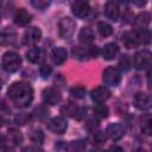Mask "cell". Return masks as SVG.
Masks as SVG:
<instances>
[{
	"instance_id": "obj_1",
	"label": "cell",
	"mask_w": 152,
	"mask_h": 152,
	"mask_svg": "<svg viewBox=\"0 0 152 152\" xmlns=\"http://www.w3.org/2000/svg\"><path fill=\"white\" fill-rule=\"evenodd\" d=\"M7 95L14 103V106L19 108H25L30 106L33 100V89L28 83L19 81L10 86Z\"/></svg>"
},
{
	"instance_id": "obj_2",
	"label": "cell",
	"mask_w": 152,
	"mask_h": 152,
	"mask_svg": "<svg viewBox=\"0 0 152 152\" xmlns=\"http://www.w3.org/2000/svg\"><path fill=\"white\" fill-rule=\"evenodd\" d=\"M21 65V57L14 51H7L2 56V68L7 72H15Z\"/></svg>"
},
{
	"instance_id": "obj_3",
	"label": "cell",
	"mask_w": 152,
	"mask_h": 152,
	"mask_svg": "<svg viewBox=\"0 0 152 152\" xmlns=\"http://www.w3.org/2000/svg\"><path fill=\"white\" fill-rule=\"evenodd\" d=\"M75 28H76V23L70 17H64L58 23V32H59L61 38L63 39L71 38V36L75 32Z\"/></svg>"
},
{
	"instance_id": "obj_4",
	"label": "cell",
	"mask_w": 152,
	"mask_h": 152,
	"mask_svg": "<svg viewBox=\"0 0 152 152\" xmlns=\"http://www.w3.org/2000/svg\"><path fill=\"white\" fill-rule=\"evenodd\" d=\"M102 81L107 86L115 87L121 81V71L116 66H108L102 72Z\"/></svg>"
},
{
	"instance_id": "obj_5",
	"label": "cell",
	"mask_w": 152,
	"mask_h": 152,
	"mask_svg": "<svg viewBox=\"0 0 152 152\" xmlns=\"http://www.w3.org/2000/svg\"><path fill=\"white\" fill-rule=\"evenodd\" d=\"M151 61H152V55L150 51L147 50H141L135 52L134 57H133V64L134 68L138 70H144L147 69L151 65Z\"/></svg>"
},
{
	"instance_id": "obj_6",
	"label": "cell",
	"mask_w": 152,
	"mask_h": 152,
	"mask_svg": "<svg viewBox=\"0 0 152 152\" xmlns=\"http://www.w3.org/2000/svg\"><path fill=\"white\" fill-rule=\"evenodd\" d=\"M42 97H43L44 103L50 104V106H55V104L59 103L61 100H62L61 91L57 88H53V87L45 88L42 93Z\"/></svg>"
},
{
	"instance_id": "obj_7",
	"label": "cell",
	"mask_w": 152,
	"mask_h": 152,
	"mask_svg": "<svg viewBox=\"0 0 152 152\" xmlns=\"http://www.w3.org/2000/svg\"><path fill=\"white\" fill-rule=\"evenodd\" d=\"M48 128L56 134H63L68 128L66 119L63 116H55L48 122Z\"/></svg>"
},
{
	"instance_id": "obj_8",
	"label": "cell",
	"mask_w": 152,
	"mask_h": 152,
	"mask_svg": "<svg viewBox=\"0 0 152 152\" xmlns=\"http://www.w3.org/2000/svg\"><path fill=\"white\" fill-rule=\"evenodd\" d=\"M40 38H42V31L38 27L32 26L25 31V33L23 36V43L27 46L34 45L40 40Z\"/></svg>"
},
{
	"instance_id": "obj_9",
	"label": "cell",
	"mask_w": 152,
	"mask_h": 152,
	"mask_svg": "<svg viewBox=\"0 0 152 152\" xmlns=\"http://www.w3.org/2000/svg\"><path fill=\"white\" fill-rule=\"evenodd\" d=\"M133 104L140 110H147L151 107V97L146 93L138 91L133 96Z\"/></svg>"
},
{
	"instance_id": "obj_10",
	"label": "cell",
	"mask_w": 152,
	"mask_h": 152,
	"mask_svg": "<svg viewBox=\"0 0 152 152\" xmlns=\"http://www.w3.org/2000/svg\"><path fill=\"white\" fill-rule=\"evenodd\" d=\"M90 97L96 103H103L104 101H107L110 97V91H109V89L107 87L100 86V87L94 88L90 91Z\"/></svg>"
},
{
	"instance_id": "obj_11",
	"label": "cell",
	"mask_w": 152,
	"mask_h": 152,
	"mask_svg": "<svg viewBox=\"0 0 152 152\" xmlns=\"http://www.w3.org/2000/svg\"><path fill=\"white\" fill-rule=\"evenodd\" d=\"M71 11L76 17L86 19L90 14V6L87 1H75L71 4Z\"/></svg>"
},
{
	"instance_id": "obj_12",
	"label": "cell",
	"mask_w": 152,
	"mask_h": 152,
	"mask_svg": "<svg viewBox=\"0 0 152 152\" xmlns=\"http://www.w3.org/2000/svg\"><path fill=\"white\" fill-rule=\"evenodd\" d=\"M124 134H125L124 127L119 122H112L106 128V135H108V138L112 139L113 141L121 139L124 137Z\"/></svg>"
},
{
	"instance_id": "obj_13",
	"label": "cell",
	"mask_w": 152,
	"mask_h": 152,
	"mask_svg": "<svg viewBox=\"0 0 152 152\" xmlns=\"http://www.w3.org/2000/svg\"><path fill=\"white\" fill-rule=\"evenodd\" d=\"M26 58L28 62L33 63V64H39L43 63L45 59V51L42 48H31L27 52H26Z\"/></svg>"
},
{
	"instance_id": "obj_14",
	"label": "cell",
	"mask_w": 152,
	"mask_h": 152,
	"mask_svg": "<svg viewBox=\"0 0 152 152\" xmlns=\"http://www.w3.org/2000/svg\"><path fill=\"white\" fill-rule=\"evenodd\" d=\"M104 15L110 19L112 21H116L120 17V8L119 5L114 1H108L104 5Z\"/></svg>"
},
{
	"instance_id": "obj_15",
	"label": "cell",
	"mask_w": 152,
	"mask_h": 152,
	"mask_svg": "<svg viewBox=\"0 0 152 152\" xmlns=\"http://www.w3.org/2000/svg\"><path fill=\"white\" fill-rule=\"evenodd\" d=\"M17 42V33L10 28L0 32V45H13Z\"/></svg>"
},
{
	"instance_id": "obj_16",
	"label": "cell",
	"mask_w": 152,
	"mask_h": 152,
	"mask_svg": "<svg viewBox=\"0 0 152 152\" xmlns=\"http://www.w3.org/2000/svg\"><path fill=\"white\" fill-rule=\"evenodd\" d=\"M13 19H14V23L18 25H27L31 21L32 15L25 8H18L14 13Z\"/></svg>"
},
{
	"instance_id": "obj_17",
	"label": "cell",
	"mask_w": 152,
	"mask_h": 152,
	"mask_svg": "<svg viewBox=\"0 0 152 152\" xmlns=\"http://www.w3.org/2000/svg\"><path fill=\"white\" fill-rule=\"evenodd\" d=\"M119 53V46L115 43H108L102 49V56L106 61H112Z\"/></svg>"
},
{
	"instance_id": "obj_18",
	"label": "cell",
	"mask_w": 152,
	"mask_h": 152,
	"mask_svg": "<svg viewBox=\"0 0 152 152\" xmlns=\"http://www.w3.org/2000/svg\"><path fill=\"white\" fill-rule=\"evenodd\" d=\"M66 57H68V53H66V50L62 46H58V48H55L51 52V58H52V62L57 65H61L63 64L65 61H66Z\"/></svg>"
},
{
	"instance_id": "obj_19",
	"label": "cell",
	"mask_w": 152,
	"mask_h": 152,
	"mask_svg": "<svg viewBox=\"0 0 152 152\" xmlns=\"http://www.w3.org/2000/svg\"><path fill=\"white\" fill-rule=\"evenodd\" d=\"M95 39V36H94V32L91 28L89 27H82L80 33H78V40L84 44V45H88V44H91Z\"/></svg>"
},
{
	"instance_id": "obj_20",
	"label": "cell",
	"mask_w": 152,
	"mask_h": 152,
	"mask_svg": "<svg viewBox=\"0 0 152 152\" xmlns=\"http://www.w3.org/2000/svg\"><path fill=\"white\" fill-rule=\"evenodd\" d=\"M151 21V15L148 12H141L137 15V18L134 19V25L138 30H141V28H146L147 25L150 24Z\"/></svg>"
},
{
	"instance_id": "obj_21",
	"label": "cell",
	"mask_w": 152,
	"mask_h": 152,
	"mask_svg": "<svg viewBox=\"0 0 152 152\" xmlns=\"http://www.w3.org/2000/svg\"><path fill=\"white\" fill-rule=\"evenodd\" d=\"M122 43L127 49L137 48L139 45V43H138L137 36H135V32L134 31L133 32H125L122 36Z\"/></svg>"
},
{
	"instance_id": "obj_22",
	"label": "cell",
	"mask_w": 152,
	"mask_h": 152,
	"mask_svg": "<svg viewBox=\"0 0 152 152\" xmlns=\"http://www.w3.org/2000/svg\"><path fill=\"white\" fill-rule=\"evenodd\" d=\"M86 150V144L83 140H72L65 146L66 152H83Z\"/></svg>"
},
{
	"instance_id": "obj_23",
	"label": "cell",
	"mask_w": 152,
	"mask_h": 152,
	"mask_svg": "<svg viewBox=\"0 0 152 152\" xmlns=\"http://www.w3.org/2000/svg\"><path fill=\"white\" fill-rule=\"evenodd\" d=\"M135 36L138 39L139 44H148L151 42V32L147 28H141V30H135Z\"/></svg>"
},
{
	"instance_id": "obj_24",
	"label": "cell",
	"mask_w": 152,
	"mask_h": 152,
	"mask_svg": "<svg viewBox=\"0 0 152 152\" xmlns=\"http://www.w3.org/2000/svg\"><path fill=\"white\" fill-rule=\"evenodd\" d=\"M97 31L102 37H108L112 34L113 32V27L110 24L106 23V21H99L97 23Z\"/></svg>"
},
{
	"instance_id": "obj_25",
	"label": "cell",
	"mask_w": 152,
	"mask_h": 152,
	"mask_svg": "<svg viewBox=\"0 0 152 152\" xmlns=\"http://www.w3.org/2000/svg\"><path fill=\"white\" fill-rule=\"evenodd\" d=\"M77 109H78V107L74 103V102H71V101H69V102H66L62 108H61V113L62 114H64V115H69V116H75V114H76V112H77Z\"/></svg>"
},
{
	"instance_id": "obj_26",
	"label": "cell",
	"mask_w": 152,
	"mask_h": 152,
	"mask_svg": "<svg viewBox=\"0 0 152 152\" xmlns=\"http://www.w3.org/2000/svg\"><path fill=\"white\" fill-rule=\"evenodd\" d=\"M93 112H94V115L97 116V118H101V119H104L108 116V113H109V109L106 104H102V103H97L96 106H94L93 108Z\"/></svg>"
},
{
	"instance_id": "obj_27",
	"label": "cell",
	"mask_w": 152,
	"mask_h": 152,
	"mask_svg": "<svg viewBox=\"0 0 152 152\" xmlns=\"http://www.w3.org/2000/svg\"><path fill=\"white\" fill-rule=\"evenodd\" d=\"M32 142H34L36 145H42L44 139H45V134L43 133V131L40 128H34L32 132H31V135H30Z\"/></svg>"
},
{
	"instance_id": "obj_28",
	"label": "cell",
	"mask_w": 152,
	"mask_h": 152,
	"mask_svg": "<svg viewBox=\"0 0 152 152\" xmlns=\"http://www.w3.org/2000/svg\"><path fill=\"white\" fill-rule=\"evenodd\" d=\"M8 138L14 145H20L23 141V135L19 129L17 128H10L8 129Z\"/></svg>"
},
{
	"instance_id": "obj_29",
	"label": "cell",
	"mask_w": 152,
	"mask_h": 152,
	"mask_svg": "<svg viewBox=\"0 0 152 152\" xmlns=\"http://www.w3.org/2000/svg\"><path fill=\"white\" fill-rule=\"evenodd\" d=\"M33 114H34V116H36L37 119H39V120H44V119L48 118V115H49V110H48V108H46L44 104H40V106H38V107L34 108Z\"/></svg>"
},
{
	"instance_id": "obj_30",
	"label": "cell",
	"mask_w": 152,
	"mask_h": 152,
	"mask_svg": "<svg viewBox=\"0 0 152 152\" xmlns=\"http://www.w3.org/2000/svg\"><path fill=\"white\" fill-rule=\"evenodd\" d=\"M30 120H31V114H28V113H18L14 116V122L20 126L26 125Z\"/></svg>"
},
{
	"instance_id": "obj_31",
	"label": "cell",
	"mask_w": 152,
	"mask_h": 152,
	"mask_svg": "<svg viewBox=\"0 0 152 152\" xmlns=\"http://www.w3.org/2000/svg\"><path fill=\"white\" fill-rule=\"evenodd\" d=\"M70 95L76 99H83L86 95V88L82 86H75L70 89Z\"/></svg>"
},
{
	"instance_id": "obj_32",
	"label": "cell",
	"mask_w": 152,
	"mask_h": 152,
	"mask_svg": "<svg viewBox=\"0 0 152 152\" xmlns=\"http://www.w3.org/2000/svg\"><path fill=\"white\" fill-rule=\"evenodd\" d=\"M106 133L104 132H102V131H96V132H94L93 133V142L94 144H96V145H101V144H103L104 141H106Z\"/></svg>"
},
{
	"instance_id": "obj_33",
	"label": "cell",
	"mask_w": 152,
	"mask_h": 152,
	"mask_svg": "<svg viewBox=\"0 0 152 152\" xmlns=\"http://www.w3.org/2000/svg\"><path fill=\"white\" fill-rule=\"evenodd\" d=\"M119 66L124 71L129 70V68H131V58L127 55H122L121 58H120V61H119Z\"/></svg>"
},
{
	"instance_id": "obj_34",
	"label": "cell",
	"mask_w": 152,
	"mask_h": 152,
	"mask_svg": "<svg viewBox=\"0 0 152 152\" xmlns=\"http://www.w3.org/2000/svg\"><path fill=\"white\" fill-rule=\"evenodd\" d=\"M31 5L37 8V10H45L49 5H50V1L49 0H32L31 1Z\"/></svg>"
},
{
	"instance_id": "obj_35",
	"label": "cell",
	"mask_w": 152,
	"mask_h": 152,
	"mask_svg": "<svg viewBox=\"0 0 152 152\" xmlns=\"http://www.w3.org/2000/svg\"><path fill=\"white\" fill-rule=\"evenodd\" d=\"M52 72V66L49 64H42V66L39 68V75L43 78H48Z\"/></svg>"
},
{
	"instance_id": "obj_36",
	"label": "cell",
	"mask_w": 152,
	"mask_h": 152,
	"mask_svg": "<svg viewBox=\"0 0 152 152\" xmlns=\"http://www.w3.org/2000/svg\"><path fill=\"white\" fill-rule=\"evenodd\" d=\"M132 19H133V14L131 13V11H129V10H126V11H125V13H124V15H122V23H124V24L131 23V21H132Z\"/></svg>"
},
{
	"instance_id": "obj_37",
	"label": "cell",
	"mask_w": 152,
	"mask_h": 152,
	"mask_svg": "<svg viewBox=\"0 0 152 152\" xmlns=\"http://www.w3.org/2000/svg\"><path fill=\"white\" fill-rule=\"evenodd\" d=\"M150 122H151L150 116L146 118V121H142V131H144L146 134H150V133H151V129H150Z\"/></svg>"
},
{
	"instance_id": "obj_38",
	"label": "cell",
	"mask_w": 152,
	"mask_h": 152,
	"mask_svg": "<svg viewBox=\"0 0 152 152\" xmlns=\"http://www.w3.org/2000/svg\"><path fill=\"white\" fill-rule=\"evenodd\" d=\"M86 116V109L84 108H80L78 107V109H77V112H76V114H75V119H77V120H81V119H83Z\"/></svg>"
},
{
	"instance_id": "obj_39",
	"label": "cell",
	"mask_w": 152,
	"mask_h": 152,
	"mask_svg": "<svg viewBox=\"0 0 152 152\" xmlns=\"http://www.w3.org/2000/svg\"><path fill=\"white\" fill-rule=\"evenodd\" d=\"M23 152H43V151L36 146H27L23 150Z\"/></svg>"
},
{
	"instance_id": "obj_40",
	"label": "cell",
	"mask_w": 152,
	"mask_h": 152,
	"mask_svg": "<svg viewBox=\"0 0 152 152\" xmlns=\"http://www.w3.org/2000/svg\"><path fill=\"white\" fill-rule=\"evenodd\" d=\"M5 145H6V137L4 134H0V148L5 147Z\"/></svg>"
},
{
	"instance_id": "obj_41",
	"label": "cell",
	"mask_w": 152,
	"mask_h": 152,
	"mask_svg": "<svg viewBox=\"0 0 152 152\" xmlns=\"http://www.w3.org/2000/svg\"><path fill=\"white\" fill-rule=\"evenodd\" d=\"M108 152H124V150L120 146H112Z\"/></svg>"
},
{
	"instance_id": "obj_42",
	"label": "cell",
	"mask_w": 152,
	"mask_h": 152,
	"mask_svg": "<svg viewBox=\"0 0 152 152\" xmlns=\"http://www.w3.org/2000/svg\"><path fill=\"white\" fill-rule=\"evenodd\" d=\"M4 124H5V120L2 119V116H0V128L4 126Z\"/></svg>"
},
{
	"instance_id": "obj_43",
	"label": "cell",
	"mask_w": 152,
	"mask_h": 152,
	"mask_svg": "<svg viewBox=\"0 0 152 152\" xmlns=\"http://www.w3.org/2000/svg\"><path fill=\"white\" fill-rule=\"evenodd\" d=\"M134 152H147L146 150H144V148H137Z\"/></svg>"
},
{
	"instance_id": "obj_44",
	"label": "cell",
	"mask_w": 152,
	"mask_h": 152,
	"mask_svg": "<svg viewBox=\"0 0 152 152\" xmlns=\"http://www.w3.org/2000/svg\"><path fill=\"white\" fill-rule=\"evenodd\" d=\"M91 152H103V151L100 148H94V150H91Z\"/></svg>"
},
{
	"instance_id": "obj_45",
	"label": "cell",
	"mask_w": 152,
	"mask_h": 152,
	"mask_svg": "<svg viewBox=\"0 0 152 152\" xmlns=\"http://www.w3.org/2000/svg\"><path fill=\"white\" fill-rule=\"evenodd\" d=\"M4 152H12V150H10V148H6Z\"/></svg>"
},
{
	"instance_id": "obj_46",
	"label": "cell",
	"mask_w": 152,
	"mask_h": 152,
	"mask_svg": "<svg viewBox=\"0 0 152 152\" xmlns=\"http://www.w3.org/2000/svg\"><path fill=\"white\" fill-rule=\"evenodd\" d=\"M0 90H1V81H0Z\"/></svg>"
},
{
	"instance_id": "obj_47",
	"label": "cell",
	"mask_w": 152,
	"mask_h": 152,
	"mask_svg": "<svg viewBox=\"0 0 152 152\" xmlns=\"http://www.w3.org/2000/svg\"><path fill=\"white\" fill-rule=\"evenodd\" d=\"M0 6H1V2H0Z\"/></svg>"
}]
</instances>
